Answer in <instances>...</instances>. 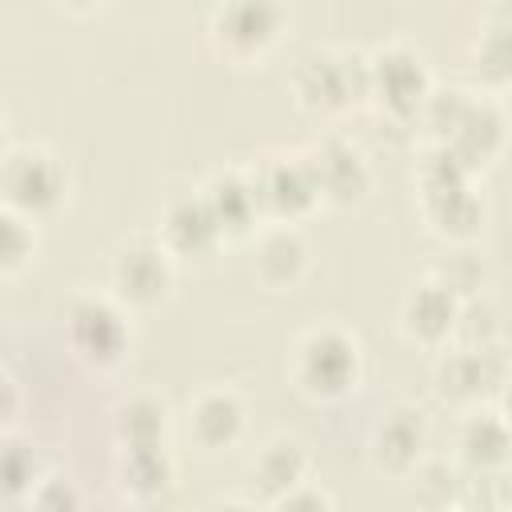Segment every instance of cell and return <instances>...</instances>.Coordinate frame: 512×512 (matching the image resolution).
<instances>
[{"instance_id": "1", "label": "cell", "mask_w": 512, "mask_h": 512, "mask_svg": "<svg viewBox=\"0 0 512 512\" xmlns=\"http://www.w3.org/2000/svg\"><path fill=\"white\" fill-rule=\"evenodd\" d=\"M276 24H280V8L272 0H228L220 8V36L240 52L264 48Z\"/></svg>"}, {"instance_id": "2", "label": "cell", "mask_w": 512, "mask_h": 512, "mask_svg": "<svg viewBox=\"0 0 512 512\" xmlns=\"http://www.w3.org/2000/svg\"><path fill=\"white\" fill-rule=\"evenodd\" d=\"M356 376V356L352 344L340 336H316L304 348V380L316 392H344L348 380Z\"/></svg>"}, {"instance_id": "3", "label": "cell", "mask_w": 512, "mask_h": 512, "mask_svg": "<svg viewBox=\"0 0 512 512\" xmlns=\"http://www.w3.org/2000/svg\"><path fill=\"white\" fill-rule=\"evenodd\" d=\"M8 200L20 208H48L60 196V172L52 168V160L44 156H12L8 176H4Z\"/></svg>"}, {"instance_id": "4", "label": "cell", "mask_w": 512, "mask_h": 512, "mask_svg": "<svg viewBox=\"0 0 512 512\" xmlns=\"http://www.w3.org/2000/svg\"><path fill=\"white\" fill-rule=\"evenodd\" d=\"M72 340L92 360H112L124 348V324L108 304H80L72 308Z\"/></svg>"}, {"instance_id": "5", "label": "cell", "mask_w": 512, "mask_h": 512, "mask_svg": "<svg viewBox=\"0 0 512 512\" xmlns=\"http://www.w3.org/2000/svg\"><path fill=\"white\" fill-rule=\"evenodd\" d=\"M372 84L380 88V100H384L388 108H396V112H408V108H416V100H420V88H424L416 60H412V56H404V52H388V56L376 64V72H372Z\"/></svg>"}, {"instance_id": "6", "label": "cell", "mask_w": 512, "mask_h": 512, "mask_svg": "<svg viewBox=\"0 0 512 512\" xmlns=\"http://www.w3.org/2000/svg\"><path fill=\"white\" fill-rule=\"evenodd\" d=\"M300 92L312 108H336L352 96V72L348 64H336V60H308L300 76Z\"/></svg>"}, {"instance_id": "7", "label": "cell", "mask_w": 512, "mask_h": 512, "mask_svg": "<svg viewBox=\"0 0 512 512\" xmlns=\"http://www.w3.org/2000/svg\"><path fill=\"white\" fill-rule=\"evenodd\" d=\"M216 232H220V220L212 216L208 200H204V204L184 200V204H176L172 216H168V236H172V244L184 248V252L208 248V244L216 240Z\"/></svg>"}, {"instance_id": "8", "label": "cell", "mask_w": 512, "mask_h": 512, "mask_svg": "<svg viewBox=\"0 0 512 512\" xmlns=\"http://www.w3.org/2000/svg\"><path fill=\"white\" fill-rule=\"evenodd\" d=\"M452 320H456V304H452V296H448L444 284H428V288H420L408 300V328L420 332V336H428V340L444 336L452 328Z\"/></svg>"}, {"instance_id": "9", "label": "cell", "mask_w": 512, "mask_h": 512, "mask_svg": "<svg viewBox=\"0 0 512 512\" xmlns=\"http://www.w3.org/2000/svg\"><path fill=\"white\" fill-rule=\"evenodd\" d=\"M312 192H316V176H312L308 164H280V168L268 172V184L260 188V196L280 212L304 208L312 200Z\"/></svg>"}, {"instance_id": "10", "label": "cell", "mask_w": 512, "mask_h": 512, "mask_svg": "<svg viewBox=\"0 0 512 512\" xmlns=\"http://www.w3.org/2000/svg\"><path fill=\"white\" fill-rule=\"evenodd\" d=\"M116 280L132 300H152V296H160L168 276H164V260L152 248H132V252H124Z\"/></svg>"}, {"instance_id": "11", "label": "cell", "mask_w": 512, "mask_h": 512, "mask_svg": "<svg viewBox=\"0 0 512 512\" xmlns=\"http://www.w3.org/2000/svg\"><path fill=\"white\" fill-rule=\"evenodd\" d=\"M420 436H424V428H420V420H416L412 412H392V416L380 424V432H376L380 460H384L388 468L412 464V460H416V448H420Z\"/></svg>"}, {"instance_id": "12", "label": "cell", "mask_w": 512, "mask_h": 512, "mask_svg": "<svg viewBox=\"0 0 512 512\" xmlns=\"http://www.w3.org/2000/svg\"><path fill=\"white\" fill-rule=\"evenodd\" d=\"M312 168V176H316V188L324 184L328 192H336V196H348V192H356L360 188V160L348 152V148H324V152H316V160L308 164Z\"/></svg>"}, {"instance_id": "13", "label": "cell", "mask_w": 512, "mask_h": 512, "mask_svg": "<svg viewBox=\"0 0 512 512\" xmlns=\"http://www.w3.org/2000/svg\"><path fill=\"white\" fill-rule=\"evenodd\" d=\"M192 428L204 444H228L236 432H240V408L236 400L228 396H208L196 404V416H192Z\"/></svg>"}, {"instance_id": "14", "label": "cell", "mask_w": 512, "mask_h": 512, "mask_svg": "<svg viewBox=\"0 0 512 512\" xmlns=\"http://www.w3.org/2000/svg\"><path fill=\"white\" fill-rule=\"evenodd\" d=\"M452 140H456V152H460V156L476 160V156H484V152L500 140V124H496V116H492L488 108H468V112L460 116Z\"/></svg>"}, {"instance_id": "15", "label": "cell", "mask_w": 512, "mask_h": 512, "mask_svg": "<svg viewBox=\"0 0 512 512\" xmlns=\"http://www.w3.org/2000/svg\"><path fill=\"white\" fill-rule=\"evenodd\" d=\"M208 208L220 220V228H244V220L256 208V192L244 188V184H236V180H220L212 188V196H208Z\"/></svg>"}, {"instance_id": "16", "label": "cell", "mask_w": 512, "mask_h": 512, "mask_svg": "<svg viewBox=\"0 0 512 512\" xmlns=\"http://www.w3.org/2000/svg\"><path fill=\"white\" fill-rule=\"evenodd\" d=\"M504 448H508V432L496 424V420H476L468 432H464V452L472 464H496L504 460Z\"/></svg>"}, {"instance_id": "17", "label": "cell", "mask_w": 512, "mask_h": 512, "mask_svg": "<svg viewBox=\"0 0 512 512\" xmlns=\"http://www.w3.org/2000/svg\"><path fill=\"white\" fill-rule=\"evenodd\" d=\"M300 260H304V248H300V240L288 236V232L268 236L264 248H260V268H264L272 280H288V276L300 268Z\"/></svg>"}, {"instance_id": "18", "label": "cell", "mask_w": 512, "mask_h": 512, "mask_svg": "<svg viewBox=\"0 0 512 512\" xmlns=\"http://www.w3.org/2000/svg\"><path fill=\"white\" fill-rule=\"evenodd\" d=\"M444 392L452 396H476L484 392L488 384V372H484V352H468V356H456L448 368H444Z\"/></svg>"}, {"instance_id": "19", "label": "cell", "mask_w": 512, "mask_h": 512, "mask_svg": "<svg viewBox=\"0 0 512 512\" xmlns=\"http://www.w3.org/2000/svg\"><path fill=\"white\" fill-rule=\"evenodd\" d=\"M480 72L488 80H508L512 76V28H492L480 44Z\"/></svg>"}, {"instance_id": "20", "label": "cell", "mask_w": 512, "mask_h": 512, "mask_svg": "<svg viewBox=\"0 0 512 512\" xmlns=\"http://www.w3.org/2000/svg\"><path fill=\"white\" fill-rule=\"evenodd\" d=\"M128 476H132L128 484H132V488H140V492H156V488H164L168 464H164V456L156 452V444H148V448H132Z\"/></svg>"}, {"instance_id": "21", "label": "cell", "mask_w": 512, "mask_h": 512, "mask_svg": "<svg viewBox=\"0 0 512 512\" xmlns=\"http://www.w3.org/2000/svg\"><path fill=\"white\" fill-rule=\"evenodd\" d=\"M300 468H304V464H300V456H296L292 448H272V452L260 460V480L272 484V488H284V484L292 488V484L300 480Z\"/></svg>"}, {"instance_id": "22", "label": "cell", "mask_w": 512, "mask_h": 512, "mask_svg": "<svg viewBox=\"0 0 512 512\" xmlns=\"http://www.w3.org/2000/svg\"><path fill=\"white\" fill-rule=\"evenodd\" d=\"M4 236H8V248H4V264L12 268L20 260V224L16 220H4Z\"/></svg>"}, {"instance_id": "23", "label": "cell", "mask_w": 512, "mask_h": 512, "mask_svg": "<svg viewBox=\"0 0 512 512\" xmlns=\"http://www.w3.org/2000/svg\"><path fill=\"white\" fill-rule=\"evenodd\" d=\"M72 4H92V0H72Z\"/></svg>"}, {"instance_id": "24", "label": "cell", "mask_w": 512, "mask_h": 512, "mask_svg": "<svg viewBox=\"0 0 512 512\" xmlns=\"http://www.w3.org/2000/svg\"><path fill=\"white\" fill-rule=\"evenodd\" d=\"M508 412H512V392H508Z\"/></svg>"}]
</instances>
